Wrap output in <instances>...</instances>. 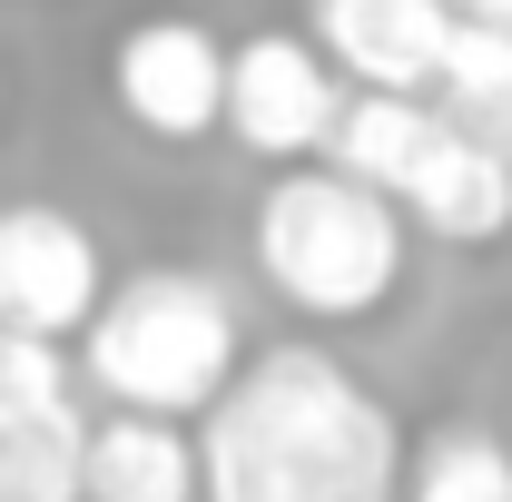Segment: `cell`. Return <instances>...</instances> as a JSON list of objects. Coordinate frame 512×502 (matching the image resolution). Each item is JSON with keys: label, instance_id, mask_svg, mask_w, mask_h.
<instances>
[{"label": "cell", "instance_id": "obj_1", "mask_svg": "<svg viewBox=\"0 0 512 502\" xmlns=\"http://www.w3.org/2000/svg\"><path fill=\"white\" fill-rule=\"evenodd\" d=\"M197 502H394L404 434L384 394L325 345H266L188 424Z\"/></svg>", "mask_w": 512, "mask_h": 502}, {"label": "cell", "instance_id": "obj_2", "mask_svg": "<svg viewBox=\"0 0 512 502\" xmlns=\"http://www.w3.org/2000/svg\"><path fill=\"white\" fill-rule=\"evenodd\" d=\"M237 365H247V306L207 266L109 276L69 355L79 394H109V414H148V424H197L237 384Z\"/></svg>", "mask_w": 512, "mask_h": 502}, {"label": "cell", "instance_id": "obj_3", "mask_svg": "<svg viewBox=\"0 0 512 502\" xmlns=\"http://www.w3.org/2000/svg\"><path fill=\"white\" fill-rule=\"evenodd\" d=\"M256 276L316 325H365L404 286V217L325 168H286L256 197Z\"/></svg>", "mask_w": 512, "mask_h": 502}, {"label": "cell", "instance_id": "obj_4", "mask_svg": "<svg viewBox=\"0 0 512 502\" xmlns=\"http://www.w3.org/2000/svg\"><path fill=\"white\" fill-rule=\"evenodd\" d=\"M109 99L128 109L138 138L197 148V138H217V109H227V40L188 10H148L109 50Z\"/></svg>", "mask_w": 512, "mask_h": 502}, {"label": "cell", "instance_id": "obj_5", "mask_svg": "<svg viewBox=\"0 0 512 502\" xmlns=\"http://www.w3.org/2000/svg\"><path fill=\"white\" fill-rule=\"evenodd\" d=\"M335 109H345V89H335V69H325L296 30L227 40V109H217V128H227L247 158H276V178L325 158Z\"/></svg>", "mask_w": 512, "mask_h": 502}, {"label": "cell", "instance_id": "obj_6", "mask_svg": "<svg viewBox=\"0 0 512 502\" xmlns=\"http://www.w3.org/2000/svg\"><path fill=\"white\" fill-rule=\"evenodd\" d=\"M109 296V256L99 237L50 207V197H20L0 207V325L10 335H40V345H79V325Z\"/></svg>", "mask_w": 512, "mask_h": 502}, {"label": "cell", "instance_id": "obj_7", "mask_svg": "<svg viewBox=\"0 0 512 502\" xmlns=\"http://www.w3.org/2000/svg\"><path fill=\"white\" fill-rule=\"evenodd\" d=\"M296 40L335 69V89L424 99L434 89V50H444V0H306Z\"/></svg>", "mask_w": 512, "mask_h": 502}, {"label": "cell", "instance_id": "obj_8", "mask_svg": "<svg viewBox=\"0 0 512 502\" xmlns=\"http://www.w3.org/2000/svg\"><path fill=\"white\" fill-rule=\"evenodd\" d=\"M394 217H404V237H434V247H503L512 237V168L444 138V119H434V148L394 188Z\"/></svg>", "mask_w": 512, "mask_h": 502}, {"label": "cell", "instance_id": "obj_9", "mask_svg": "<svg viewBox=\"0 0 512 502\" xmlns=\"http://www.w3.org/2000/svg\"><path fill=\"white\" fill-rule=\"evenodd\" d=\"M79 502H197V434L148 414H89Z\"/></svg>", "mask_w": 512, "mask_h": 502}, {"label": "cell", "instance_id": "obj_10", "mask_svg": "<svg viewBox=\"0 0 512 502\" xmlns=\"http://www.w3.org/2000/svg\"><path fill=\"white\" fill-rule=\"evenodd\" d=\"M424 148H434V99H365V89H345V109H335V128H325L316 168L394 207V188L414 178Z\"/></svg>", "mask_w": 512, "mask_h": 502}, {"label": "cell", "instance_id": "obj_11", "mask_svg": "<svg viewBox=\"0 0 512 502\" xmlns=\"http://www.w3.org/2000/svg\"><path fill=\"white\" fill-rule=\"evenodd\" d=\"M394 502H512V453H503V434H483V424H444V434H424L414 483H404Z\"/></svg>", "mask_w": 512, "mask_h": 502}, {"label": "cell", "instance_id": "obj_12", "mask_svg": "<svg viewBox=\"0 0 512 502\" xmlns=\"http://www.w3.org/2000/svg\"><path fill=\"white\" fill-rule=\"evenodd\" d=\"M60 414H89L79 375H69V345L0 325V434H30V424H60Z\"/></svg>", "mask_w": 512, "mask_h": 502}, {"label": "cell", "instance_id": "obj_13", "mask_svg": "<svg viewBox=\"0 0 512 502\" xmlns=\"http://www.w3.org/2000/svg\"><path fill=\"white\" fill-rule=\"evenodd\" d=\"M79 434H89V414L0 434V502H79Z\"/></svg>", "mask_w": 512, "mask_h": 502}, {"label": "cell", "instance_id": "obj_14", "mask_svg": "<svg viewBox=\"0 0 512 502\" xmlns=\"http://www.w3.org/2000/svg\"><path fill=\"white\" fill-rule=\"evenodd\" d=\"M434 119H444V138H463V148H483L493 168H512V89H483V99H444Z\"/></svg>", "mask_w": 512, "mask_h": 502}, {"label": "cell", "instance_id": "obj_15", "mask_svg": "<svg viewBox=\"0 0 512 502\" xmlns=\"http://www.w3.org/2000/svg\"><path fill=\"white\" fill-rule=\"evenodd\" d=\"M444 20L463 30V40H483V50L512 69V0H444Z\"/></svg>", "mask_w": 512, "mask_h": 502}, {"label": "cell", "instance_id": "obj_16", "mask_svg": "<svg viewBox=\"0 0 512 502\" xmlns=\"http://www.w3.org/2000/svg\"><path fill=\"white\" fill-rule=\"evenodd\" d=\"M503 453H512V424H503Z\"/></svg>", "mask_w": 512, "mask_h": 502}]
</instances>
